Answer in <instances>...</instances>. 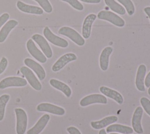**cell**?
Masks as SVG:
<instances>
[{
	"instance_id": "1",
	"label": "cell",
	"mask_w": 150,
	"mask_h": 134,
	"mask_svg": "<svg viewBox=\"0 0 150 134\" xmlns=\"http://www.w3.org/2000/svg\"><path fill=\"white\" fill-rule=\"evenodd\" d=\"M58 33L60 35L67 36L79 46H83L85 43L84 39L76 30L70 27H61L59 29Z\"/></svg>"
},
{
	"instance_id": "2",
	"label": "cell",
	"mask_w": 150,
	"mask_h": 134,
	"mask_svg": "<svg viewBox=\"0 0 150 134\" xmlns=\"http://www.w3.org/2000/svg\"><path fill=\"white\" fill-rule=\"evenodd\" d=\"M15 112L16 118V132L17 134H24L28 125V116L26 112L22 108H15Z\"/></svg>"
},
{
	"instance_id": "3",
	"label": "cell",
	"mask_w": 150,
	"mask_h": 134,
	"mask_svg": "<svg viewBox=\"0 0 150 134\" xmlns=\"http://www.w3.org/2000/svg\"><path fill=\"white\" fill-rule=\"evenodd\" d=\"M97 18L100 19L107 21L118 27H123L125 25V21L122 18L109 11H100L97 14Z\"/></svg>"
},
{
	"instance_id": "4",
	"label": "cell",
	"mask_w": 150,
	"mask_h": 134,
	"mask_svg": "<svg viewBox=\"0 0 150 134\" xmlns=\"http://www.w3.org/2000/svg\"><path fill=\"white\" fill-rule=\"evenodd\" d=\"M27 81L18 76H9L2 79L0 82V89L9 87H22L27 85Z\"/></svg>"
},
{
	"instance_id": "5",
	"label": "cell",
	"mask_w": 150,
	"mask_h": 134,
	"mask_svg": "<svg viewBox=\"0 0 150 134\" xmlns=\"http://www.w3.org/2000/svg\"><path fill=\"white\" fill-rule=\"evenodd\" d=\"M43 33L46 39L52 44L61 48H66L68 46V42L66 39L54 35L48 26L45 27Z\"/></svg>"
},
{
	"instance_id": "6",
	"label": "cell",
	"mask_w": 150,
	"mask_h": 134,
	"mask_svg": "<svg viewBox=\"0 0 150 134\" xmlns=\"http://www.w3.org/2000/svg\"><path fill=\"white\" fill-rule=\"evenodd\" d=\"M22 74L26 78L30 85L36 91H40L42 86L32 71L27 66H22L20 69Z\"/></svg>"
},
{
	"instance_id": "7",
	"label": "cell",
	"mask_w": 150,
	"mask_h": 134,
	"mask_svg": "<svg viewBox=\"0 0 150 134\" xmlns=\"http://www.w3.org/2000/svg\"><path fill=\"white\" fill-rule=\"evenodd\" d=\"M32 39L39 45L46 57L47 58L52 57V50L45 37L40 34H35L32 36Z\"/></svg>"
},
{
	"instance_id": "8",
	"label": "cell",
	"mask_w": 150,
	"mask_h": 134,
	"mask_svg": "<svg viewBox=\"0 0 150 134\" xmlns=\"http://www.w3.org/2000/svg\"><path fill=\"white\" fill-rule=\"evenodd\" d=\"M107 99L106 97L103 95L94 93L87 95L82 98L80 101V106L84 107L94 103L106 104Z\"/></svg>"
},
{
	"instance_id": "9",
	"label": "cell",
	"mask_w": 150,
	"mask_h": 134,
	"mask_svg": "<svg viewBox=\"0 0 150 134\" xmlns=\"http://www.w3.org/2000/svg\"><path fill=\"white\" fill-rule=\"evenodd\" d=\"M26 48L29 53L39 62L44 63L47 61V58L45 55L37 48L32 39H30L27 41Z\"/></svg>"
},
{
	"instance_id": "10",
	"label": "cell",
	"mask_w": 150,
	"mask_h": 134,
	"mask_svg": "<svg viewBox=\"0 0 150 134\" xmlns=\"http://www.w3.org/2000/svg\"><path fill=\"white\" fill-rule=\"evenodd\" d=\"M36 110L39 112H46L56 115H63L65 113V110L59 106L49 103H41L36 107Z\"/></svg>"
},
{
	"instance_id": "11",
	"label": "cell",
	"mask_w": 150,
	"mask_h": 134,
	"mask_svg": "<svg viewBox=\"0 0 150 134\" xmlns=\"http://www.w3.org/2000/svg\"><path fill=\"white\" fill-rule=\"evenodd\" d=\"M77 59V56L73 53H67L60 57L53 65L52 70L53 72H58L61 70L68 63Z\"/></svg>"
},
{
	"instance_id": "12",
	"label": "cell",
	"mask_w": 150,
	"mask_h": 134,
	"mask_svg": "<svg viewBox=\"0 0 150 134\" xmlns=\"http://www.w3.org/2000/svg\"><path fill=\"white\" fill-rule=\"evenodd\" d=\"M143 115V109L141 106H138L132 115V126L133 130L138 134H142L144 132L141 119Z\"/></svg>"
},
{
	"instance_id": "13",
	"label": "cell",
	"mask_w": 150,
	"mask_h": 134,
	"mask_svg": "<svg viewBox=\"0 0 150 134\" xmlns=\"http://www.w3.org/2000/svg\"><path fill=\"white\" fill-rule=\"evenodd\" d=\"M24 63L29 68H30L32 70H33L35 73L37 75L40 81L43 80L46 77V72L44 69V68L42 67V65H40L39 63H38L35 61L27 58H25L24 60Z\"/></svg>"
},
{
	"instance_id": "14",
	"label": "cell",
	"mask_w": 150,
	"mask_h": 134,
	"mask_svg": "<svg viewBox=\"0 0 150 134\" xmlns=\"http://www.w3.org/2000/svg\"><path fill=\"white\" fill-rule=\"evenodd\" d=\"M146 72V68L145 65L141 64L138 66L135 78V86L137 89L141 92H144L145 90L144 80Z\"/></svg>"
},
{
	"instance_id": "15",
	"label": "cell",
	"mask_w": 150,
	"mask_h": 134,
	"mask_svg": "<svg viewBox=\"0 0 150 134\" xmlns=\"http://www.w3.org/2000/svg\"><path fill=\"white\" fill-rule=\"evenodd\" d=\"M49 120L50 116L48 114L43 115L36 124L27 131V134H39L46 127Z\"/></svg>"
},
{
	"instance_id": "16",
	"label": "cell",
	"mask_w": 150,
	"mask_h": 134,
	"mask_svg": "<svg viewBox=\"0 0 150 134\" xmlns=\"http://www.w3.org/2000/svg\"><path fill=\"white\" fill-rule=\"evenodd\" d=\"M96 18V15L90 14L84 18L82 26V35L84 38L88 39L90 36L91 26Z\"/></svg>"
},
{
	"instance_id": "17",
	"label": "cell",
	"mask_w": 150,
	"mask_h": 134,
	"mask_svg": "<svg viewBox=\"0 0 150 134\" xmlns=\"http://www.w3.org/2000/svg\"><path fill=\"white\" fill-rule=\"evenodd\" d=\"M99 90L101 92V93H103L104 96L112 99L118 104L122 105L123 103V102H124L123 97L122 95L118 91L104 86H102L100 87Z\"/></svg>"
},
{
	"instance_id": "18",
	"label": "cell",
	"mask_w": 150,
	"mask_h": 134,
	"mask_svg": "<svg viewBox=\"0 0 150 134\" xmlns=\"http://www.w3.org/2000/svg\"><path fill=\"white\" fill-rule=\"evenodd\" d=\"M16 6L19 10L25 13L35 15H42L43 13V10L40 7L26 4L21 1H17Z\"/></svg>"
},
{
	"instance_id": "19",
	"label": "cell",
	"mask_w": 150,
	"mask_h": 134,
	"mask_svg": "<svg viewBox=\"0 0 150 134\" xmlns=\"http://www.w3.org/2000/svg\"><path fill=\"white\" fill-rule=\"evenodd\" d=\"M118 120V117L114 115L107 116L98 121H92L90 123L91 126L94 129H101L110 125Z\"/></svg>"
},
{
	"instance_id": "20",
	"label": "cell",
	"mask_w": 150,
	"mask_h": 134,
	"mask_svg": "<svg viewBox=\"0 0 150 134\" xmlns=\"http://www.w3.org/2000/svg\"><path fill=\"white\" fill-rule=\"evenodd\" d=\"M112 48L111 46H107L103 49L100 56V66L102 71L107 70L109 65V58L112 52Z\"/></svg>"
},
{
	"instance_id": "21",
	"label": "cell",
	"mask_w": 150,
	"mask_h": 134,
	"mask_svg": "<svg viewBox=\"0 0 150 134\" xmlns=\"http://www.w3.org/2000/svg\"><path fill=\"white\" fill-rule=\"evenodd\" d=\"M18 24V21L11 19L6 22L0 30V43L4 42L8 36L9 32Z\"/></svg>"
},
{
	"instance_id": "22",
	"label": "cell",
	"mask_w": 150,
	"mask_h": 134,
	"mask_svg": "<svg viewBox=\"0 0 150 134\" xmlns=\"http://www.w3.org/2000/svg\"><path fill=\"white\" fill-rule=\"evenodd\" d=\"M50 85L54 88L62 92L66 97L69 98L71 95V90L70 88L64 82L56 79H51L49 81Z\"/></svg>"
},
{
	"instance_id": "23",
	"label": "cell",
	"mask_w": 150,
	"mask_h": 134,
	"mask_svg": "<svg viewBox=\"0 0 150 134\" xmlns=\"http://www.w3.org/2000/svg\"><path fill=\"white\" fill-rule=\"evenodd\" d=\"M134 130L132 128L121 124H112L106 128V132H118L122 134H132Z\"/></svg>"
},
{
	"instance_id": "24",
	"label": "cell",
	"mask_w": 150,
	"mask_h": 134,
	"mask_svg": "<svg viewBox=\"0 0 150 134\" xmlns=\"http://www.w3.org/2000/svg\"><path fill=\"white\" fill-rule=\"evenodd\" d=\"M104 2L108 8L117 14L121 15L125 14L126 11L124 7L117 3L115 0H104Z\"/></svg>"
},
{
	"instance_id": "25",
	"label": "cell",
	"mask_w": 150,
	"mask_h": 134,
	"mask_svg": "<svg viewBox=\"0 0 150 134\" xmlns=\"http://www.w3.org/2000/svg\"><path fill=\"white\" fill-rule=\"evenodd\" d=\"M10 99V96L8 94H4L0 96V121L4 118L5 106Z\"/></svg>"
},
{
	"instance_id": "26",
	"label": "cell",
	"mask_w": 150,
	"mask_h": 134,
	"mask_svg": "<svg viewBox=\"0 0 150 134\" xmlns=\"http://www.w3.org/2000/svg\"><path fill=\"white\" fill-rule=\"evenodd\" d=\"M122 4L129 15H132L135 12V6L131 0H117Z\"/></svg>"
},
{
	"instance_id": "27",
	"label": "cell",
	"mask_w": 150,
	"mask_h": 134,
	"mask_svg": "<svg viewBox=\"0 0 150 134\" xmlns=\"http://www.w3.org/2000/svg\"><path fill=\"white\" fill-rule=\"evenodd\" d=\"M37 2L40 6V8L46 13H51L53 11V8L49 0H34Z\"/></svg>"
},
{
	"instance_id": "28",
	"label": "cell",
	"mask_w": 150,
	"mask_h": 134,
	"mask_svg": "<svg viewBox=\"0 0 150 134\" xmlns=\"http://www.w3.org/2000/svg\"><path fill=\"white\" fill-rule=\"evenodd\" d=\"M140 103L142 109L150 116V100L146 97H142L140 99Z\"/></svg>"
},
{
	"instance_id": "29",
	"label": "cell",
	"mask_w": 150,
	"mask_h": 134,
	"mask_svg": "<svg viewBox=\"0 0 150 134\" xmlns=\"http://www.w3.org/2000/svg\"><path fill=\"white\" fill-rule=\"evenodd\" d=\"M69 4L73 8L78 11H82L84 9L83 5L78 0H60Z\"/></svg>"
},
{
	"instance_id": "30",
	"label": "cell",
	"mask_w": 150,
	"mask_h": 134,
	"mask_svg": "<svg viewBox=\"0 0 150 134\" xmlns=\"http://www.w3.org/2000/svg\"><path fill=\"white\" fill-rule=\"evenodd\" d=\"M7 65L8 60L5 57L3 56L0 61V75L5 71L7 67Z\"/></svg>"
},
{
	"instance_id": "31",
	"label": "cell",
	"mask_w": 150,
	"mask_h": 134,
	"mask_svg": "<svg viewBox=\"0 0 150 134\" xmlns=\"http://www.w3.org/2000/svg\"><path fill=\"white\" fill-rule=\"evenodd\" d=\"M9 18V15L8 13H4L0 16V28L4 25Z\"/></svg>"
},
{
	"instance_id": "32",
	"label": "cell",
	"mask_w": 150,
	"mask_h": 134,
	"mask_svg": "<svg viewBox=\"0 0 150 134\" xmlns=\"http://www.w3.org/2000/svg\"><path fill=\"white\" fill-rule=\"evenodd\" d=\"M66 130L69 134H81L80 131L74 126H69L67 128Z\"/></svg>"
},
{
	"instance_id": "33",
	"label": "cell",
	"mask_w": 150,
	"mask_h": 134,
	"mask_svg": "<svg viewBox=\"0 0 150 134\" xmlns=\"http://www.w3.org/2000/svg\"><path fill=\"white\" fill-rule=\"evenodd\" d=\"M144 85L147 88H149L150 86V72L147 74L145 78Z\"/></svg>"
},
{
	"instance_id": "34",
	"label": "cell",
	"mask_w": 150,
	"mask_h": 134,
	"mask_svg": "<svg viewBox=\"0 0 150 134\" xmlns=\"http://www.w3.org/2000/svg\"><path fill=\"white\" fill-rule=\"evenodd\" d=\"M85 3L88 4H98L101 2V0H80Z\"/></svg>"
},
{
	"instance_id": "35",
	"label": "cell",
	"mask_w": 150,
	"mask_h": 134,
	"mask_svg": "<svg viewBox=\"0 0 150 134\" xmlns=\"http://www.w3.org/2000/svg\"><path fill=\"white\" fill-rule=\"evenodd\" d=\"M144 12H145V14L148 15V16L149 17V19H150V6H146L144 9Z\"/></svg>"
},
{
	"instance_id": "36",
	"label": "cell",
	"mask_w": 150,
	"mask_h": 134,
	"mask_svg": "<svg viewBox=\"0 0 150 134\" xmlns=\"http://www.w3.org/2000/svg\"><path fill=\"white\" fill-rule=\"evenodd\" d=\"M98 134H107V132H106V131H105V129H100V130L99 131Z\"/></svg>"
},
{
	"instance_id": "37",
	"label": "cell",
	"mask_w": 150,
	"mask_h": 134,
	"mask_svg": "<svg viewBox=\"0 0 150 134\" xmlns=\"http://www.w3.org/2000/svg\"><path fill=\"white\" fill-rule=\"evenodd\" d=\"M148 95L150 96V86L149 87V88H148Z\"/></svg>"
},
{
	"instance_id": "38",
	"label": "cell",
	"mask_w": 150,
	"mask_h": 134,
	"mask_svg": "<svg viewBox=\"0 0 150 134\" xmlns=\"http://www.w3.org/2000/svg\"><path fill=\"white\" fill-rule=\"evenodd\" d=\"M109 134H119L117 133H109Z\"/></svg>"
}]
</instances>
